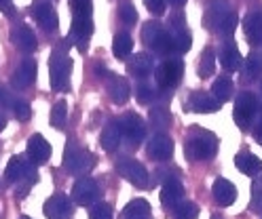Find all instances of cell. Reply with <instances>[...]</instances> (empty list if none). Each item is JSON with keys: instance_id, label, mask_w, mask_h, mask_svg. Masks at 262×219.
Masks as SVG:
<instances>
[{"instance_id": "6da1fadb", "label": "cell", "mask_w": 262, "mask_h": 219, "mask_svg": "<svg viewBox=\"0 0 262 219\" xmlns=\"http://www.w3.org/2000/svg\"><path fill=\"white\" fill-rule=\"evenodd\" d=\"M184 152H186V158L190 162L209 160V158H214L216 152H218V137L214 133H209V131L192 129L190 135H188V139H186Z\"/></svg>"}, {"instance_id": "7a4b0ae2", "label": "cell", "mask_w": 262, "mask_h": 219, "mask_svg": "<svg viewBox=\"0 0 262 219\" xmlns=\"http://www.w3.org/2000/svg\"><path fill=\"white\" fill-rule=\"evenodd\" d=\"M68 44H63V48H55L51 61H49V74H51V87L53 91H68L70 87V74H72V59L66 53Z\"/></svg>"}, {"instance_id": "3957f363", "label": "cell", "mask_w": 262, "mask_h": 219, "mask_svg": "<svg viewBox=\"0 0 262 219\" xmlns=\"http://www.w3.org/2000/svg\"><path fill=\"white\" fill-rule=\"evenodd\" d=\"M63 166L72 175H85L95 166V156L87 148L78 145L74 139H70L63 152Z\"/></svg>"}, {"instance_id": "277c9868", "label": "cell", "mask_w": 262, "mask_h": 219, "mask_svg": "<svg viewBox=\"0 0 262 219\" xmlns=\"http://www.w3.org/2000/svg\"><path fill=\"white\" fill-rule=\"evenodd\" d=\"M117 171L131 183L136 185L138 190H150L155 185V179L152 175L148 173V168H146L142 162H138L136 158H129V156H123L117 160Z\"/></svg>"}, {"instance_id": "5b68a950", "label": "cell", "mask_w": 262, "mask_h": 219, "mask_svg": "<svg viewBox=\"0 0 262 219\" xmlns=\"http://www.w3.org/2000/svg\"><path fill=\"white\" fill-rule=\"evenodd\" d=\"M142 38L144 42L148 44L157 55H171L173 53V38H171V32H167L159 21H148L142 30Z\"/></svg>"}, {"instance_id": "8992f818", "label": "cell", "mask_w": 262, "mask_h": 219, "mask_svg": "<svg viewBox=\"0 0 262 219\" xmlns=\"http://www.w3.org/2000/svg\"><path fill=\"white\" fill-rule=\"evenodd\" d=\"M258 112H260V101H258V97L254 93L243 91V93L237 95L233 118H235V123L239 125V129L248 131L252 127V123H254V118H256Z\"/></svg>"}, {"instance_id": "52a82bcc", "label": "cell", "mask_w": 262, "mask_h": 219, "mask_svg": "<svg viewBox=\"0 0 262 219\" xmlns=\"http://www.w3.org/2000/svg\"><path fill=\"white\" fill-rule=\"evenodd\" d=\"M182 76H184V61L182 59H165L163 63H159L157 72H155L157 84L163 91L178 87V82L182 80Z\"/></svg>"}, {"instance_id": "ba28073f", "label": "cell", "mask_w": 262, "mask_h": 219, "mask_svg": "<svg viewBox=\"0 0 262 219\" xmlns=\"http://www.w3.org/2000/svg\"><path fill=\"white\" fill-rule=\"evenodd\" d=\"M102 196V188L100 183L91 177H78L72 185V200L80 207H89L95 205Z\"/></svg>"}, {"instance_id": "9c48e42d", "label": "cell", "mask_w": 262, "mask_h": 219, "mask_svg": "<svg viewBox=\"0 0 262 219\" xmlns=\"http://www.w3.org/2000/svg\"><path fill=\"white\" fill-rule=\"evenodd\" d=\"M119 127H121L123 137L127 139V143L131 148H138L146 137V123L142 120V116L136 114V112L125 114L119 120Z\"/></svg>"}, {"instance_id": "30bf717a", "label": "cell", "mask_w": 262, "mask_h": 219, "mask_svg": "<svg viewBox=\"0 0 262 219\" xmlns=\"http://www.w3.org/2000/svg\"><path fill=\"white\" fill-rule=\"evenodd\" d=\"M146 154H148L152 160L159 162H167L173 156V141L169 135L165 133H155L148 139V145H146Z\"/></svg>"}, {"instance_id": "8fae6325", "label": "cell", "mask_w": 262, "mask_h": 219, "mask_svg": "<svg viewBox=\"0 0 262 219\" xmlns=\"http://www.w3.org/2000/svg\"><path fill=\"white\" fill-rule=\"evenodd\" d=\"M32 17H34L36 23L45 32H55L59 28V17H57L53 5L47 3V0H36V3L32 5Z\"/></svg>"}, {"instance_id": "7c38bea8", "label": "cell", "mask_w": 262, "mask_h": 219, "mask_svg": "<svg viewBox=\"0 0 262 219\" xmlns=\"http://www.w3.org/2000/svg\"><path fill=\"white\" fill-rule=\"evenodd\" d=\"M104 84H106V91H108V97L112 104H117V106H123L129 101L131 97V87H129V82L119 76V74H106L104 76Z\"/></svg>"}, {"instance_id": "4fadbf2b", "label": "cell", "mask_w": 262, "mask_h": 219, "mask_svg": "<svg viewBox=\"0 0 262 219\" xmlns=\"http://www.w3.org/2000/svg\"><path fill=\"white\" fill-rule=\"evenodd\" d=\"M42 211L47 219H70L74 213V207H72V200L66 194H53L45 202Z\"/></svg>"}, {"instance_id": "5bb4252c", "label": "cell", "mask_w": 262, "mask_h": 219, "mask_svg": "<svg viewBox=\"0 0 262 219\" xmlns=\"http://www.w3.org/2000/svg\"><path fill=\"white\" fill-rule=\"evenodd\" d=\"M26 154H28V160L32 164H45L49 158H51V143H49L42 135H32L28 139V145H26Z\"/></svg>"}, {"instance_id": "9a60e30c", "label": "cell", "mask_w": 262, "mask_h": 219, "mask_svg": "<svg viewBox=\"0 0 262 219\" xmlns=\"http://www.w3.org/2000/svg\"><path fill=\"white\" fill-rule=\"evenodd\" d=\"M36 70L38 67H36L34 59H24L17 67H15V72L11 74V84L19 91L28 89L30 84H34V80H36Z\"/></svg>"}, {"instance_id": "2e32d148", "label": "cell", "mask_w": 262, "mask_h": 219, "mask_svg": "<svg viewBox=\"0 0 262 219\" xmlns=\"http://www.w3.org/2000/svg\"><path fill=\"white\" fill-rule=\"evenodd\" d=\"M93 34V19L91 17H83V15H74L72 19V30H70V38L76 40V46L80 51L87 48V42Z\"/></svg>"}, {"instance_id": "e0dca14e", "label": "cell", "mask_w": 262, "mask_h": 219, "mask_svg": "<svg viewBox=\"0 0 262 219\" xmlns=\"http://www.w3.org/2000/svg\"><path fill=\"white\" fill-rule=\"evenodd\" d=\"M11 40H13L15 46L21 51V53H34L36 46H38L36 34L30 26H17L11 34Z\"/></svg>"}, {"instance_id": "ac0fdd59", "label": "cell", "mask_w": 262, "mask_h": 219, "mask_svg": "<svg viewBox=\"0 0 262 219\" xmlns=\"http://www.w3.org/2000/svg\"><path fill=\"white\" fill-rule=\"evenodd\" d=\"M211 194H214V200L220 207H231L237 200V188L224 177H218L214 181V185H211Z\"/></svg>"}, {"instance_id": "d6986e66", "label": "cell", "mask_w": 262, "mask_h": 219, "mask_svg": "<svg viewBox=\"0 0 262 219\" xmlns=\"http://www.w3.org/2000/svg\"><path fill=\"white\" fill-rule=\"evenodd\" d=\"M220 101L214 95H207L203 91H196L188 97V110L190 112H201V114H211L220 110Z\"/></svg>"}, {"instance_id": "ffe728a7", "label": "cell", "mask_w": 262, "mask_h": 219, "mask_svg": "<svg viewBox=\"0 0 262 219\" xmlns=\"http://www.w3.org/2000/svg\"><path fill=\"white\" fill-rule=\"evenodd\" d=\"M184 198V185L180 179H171L167 183H163V188H161V202H163V207H167V209H176L180 202H182Z\"/></svg>"}, {"instance_id": "44dd1931", "label": "cell", "mask_w": 262, "mask_h": 219, "mask_svg": "<svg viewBox=\"0 0 262 219\" xmlns=\"http://www.w3.org/2000/svg\"><path fill=\"white\" fill-rule=\"evenodd\" d=\"M155 70V59L148 53H136L127 61V72L136 78H144Z\"/></svg>"}, {"instance_id": "7402d4cb", "label": "cell", "mask_w": 262, "mask_h": 219, "mask_svg": "<svg viewBox=\"0 0 262 219\" xmlns=\"http://www.w3.org/2000/svg\"><path fill=\"white\" fill-rule=\"evenodd\" d=\"M243 32L250 42H262V9L248 13L243 19Z\"/></svg>"}, {"instance_id": "603a6c76", "label": "cell", "mask_w": 262, "mask_h": 219, "mask_svg": "<svg viewBox=\"0 0 262 219\" xmlns=\"http://www.w3.org/2000/svg\"><path fill=\"white\" fill-rule=\"evenodd\" d=\"M121 139H123V133H121V127H119V120H110L104 131H102V137H100V143L106 152H114L119 145H121Z\"/></svg>"}, {"instance_id": "cb8c5ba5", "label": "cell", "mask_w": 262, "mask_h": 219, "mask_svg": "<svg viewBox=\"0 0 262 219\" xmlns=\"http://www.w3.org/2000/svg\"><path fill=\"white\" fill-rule=\"evenodd\" d=\"M235 166L243 175L256 177L262 171V160L256 154H250V152H241V154H237V158H235Z\"/></svg>"}, {"instance_id": "d4e9b609", "label": "cell", "mask_w": 262, "mask_h": 219, "mask_svg": "<svg viewBox=\"0 0 262 219\" xmlns=\"http://www.w3.org/2000/svg\"><path fill=\"white\" fill-rule=\"evenodd\" d=\"M220 63H222L224 70H228V72H235V70H239V67H241L243 57H241V53H239V48H237L235 42H226L222 46V51H220Z\"/></svg>"}, {"instance_id": "484cf974", "label": "cell", "mask_w": 262, "mask_h": 219, "mask_svg": "<svg viewBox=\"0 0 262 219\" xmlns=\"http://www.w3.org/2000/svg\"><path fill=\"white\" fill-rule=\"evenodd\" d=\"M150 211H152L150 205L144 198H136V200L127 202V207L123 211V217L125 219H150L152 217Z\"/></svg>"}, {"instance_id": "4316f807", "label": "cell", "mask_w": 262, "mask_h": 219, "mask_svg": "<svg viewBox=\"0 0 262 219\" xmlns=\"http://www.w3.org/2000/svg\"><path fill=\"white\" fill-rule=\"evenodd\" d=\"M233 93H235V84L233 80L228 76H218L214 80V84H211V95H214L220 104H224V101L233 99Z\"/></svg>"}, {"instance_id": "83f0119b", "label": "cell", "mask_w": 262, "mask_h": 219, "mask_svg": "<svg viewBox=\"0 0 262 219\" xmlns=\"http://www.w3.org/2000/svg\"><path fill=\"white\" fill-rule=\"evenodd\" d=\"M131 51H134V38H131V34L119 32L117 36H114V42H112V53L119 59H125L131 55Z\"/></svg>"}, {"instance_id": "f1b7e54d", "label": "cell", "mask_w": 262, "mask_h": 219, "mask_svg": "<svg viewBox=\"0 0 262 219\" xmlns=\"http://www.w3.org/2000/svg\"><path fill=\"white\" fill-rule=\"evenodd\" d=\"M231 11H233V9L228 7L226 0H211V5H209V23H211V28H218L220 21H222Z\"/></svg>"}, {"instance_id": "f546056e", "label": "cell", "mask_w": 262, "mask_h": 219, "mask_svg": "<svg viewBox=\"0 0 262 219\" xmlns=\"http://www.w3.org/2000/svg\"><path fill=\"white\" fill-rule=\"evenodd\" d=\"M214 72H216V53L211 46H207V48H203L201 59H199V76L209 78Z\"/></svg>"}, {"instance_id": "4dcf8cb0", "label": "cell", "mask_w": 262, "mask_h": 219, "mask_svg": "<svg viewBox=\"0 0 262 219\" xmlns=\"http://www.w3.org/2000/svg\"><path fill=\"white\" fill-rule=\"evenodd\" d=\"M66 123H68V104L66 101H57L51 110V125L55 129H63Z\"/></svg>"}, {"instance_id": "1f68e13d", "label": "cell", "mask_w": 262, "mask_h": 219, "mask_svg": "<svg viewBox=\"0 0 262 219\" xmlns=\"http://www.w3.org/2000/svg\"><path fill=\"white\" fill-rule=\"evenodd\" d=\"M148 120H150V125L155 129H167L171 125V114L165 108H152Z\"/></svg>"}, {"instance_id": "d6a6232c", "label": "cell", "mask_w": 262, "mask_h": 219, "mask_svg": "<svg viewBox=\"0 0 262 219\" xmlns=\"http://www.w3.org/2000/svg\"><path fill=\"white\" fill-rule=\"evenodd\" d=\"M199 217V207L194 202H180V205L173 209V215L171 219H196Z\"/></svg>"}, {"instance_id": "836d02e7", "label": "cell", "mask_w": 262, "mask_h": 219, "mask_svg": "<svg viewBox=\"0 0 262 219\" xmlns=\"http://www.w3.org/2000/svg\"><path fill=\"white\" fill-rule=\"evenodd\" d=\"M243 72H245V78H248V80H256L262 74V59H260V55L252 53L248 59H245Z\"/></svg>"}, {"instance_id": "e575fe53", "label": "cell", "mask_w": 262, "mask_h": 219, "mask_svg": "<svg viewBox=\"0 0 262 219\" xmlns=\"http://www.w3.org/2000/svg\"><path fill=\"white\" fill-rule=\"evenodd\" d=\"M250 211L256 215H262V177H256L252 183V200H250Z\"/></svg>"}, {"instance_id": "d590c367", "label": "cell", "mask_w": 262, "mask_h": 219, "mask_svg": "<svg viewBox=\"0 0 262 219\" xmlns=\"http://www.w3.org/2000/svg\"><path fill=\"white\" fill-rule=\"evenodd\" d=\"M171 38H173V48L178 53H186L192 44V38L186 30H180V32H171Z\"/></svg>"}, {"instance_id": "8d00e7d4", "label": "cell", "mask_w": 262, "mask_h": 219, "mask_svg": "<svg viewBox=\"0 0 262 219\" xmlns=\"http://www.w3.org/2000/svg\"><path fill=\"white\" fill-rule=\"evenodd\" d=\"M119 19L125 23V26H134L138 21V11L131 3H121L119 5Z\"/></svg>"}, {"instance_id": "74e56055", "label": "cell", "mask_w": 262, "mask_h": 219, "mask_svg": "<svg viewBox=\"0 0 262 219\" xmlns=\"http://www.w3.org/2000/svg\"><path fill=\"white\" fill-rule=\"evenodd\" d=\"M9 108L13 110V114H15V118H17V120H28L30 114H32L30 104H28V101H21V99H11Z\"/></svg>"}, {"instance_id": "f35d334b", "label": "cell", "mask_w": 262, "mask_h": 219, "mask_svg": "<svg viewBox=\"0 0 262 219\" xmlns=\"http://www.w3.org/2000/svg\"><path fill=\"white\" fill-rule=\"evenodd\" d=\"M237 23H239V17H237L235 11H231V13H228L224 19L220 21V26H218L216 30L222 34V36H231V34L235 32V28H237Z\"/></svg>"}, {"instance_id": "ab89813d", "label": "cell", "mask_w": 262, "mask_h": 219, "mask_svg": "<svg viewBox=\"0 0 262 219\" xmlns=\"http://www.w3.org/2000/svg\"><path fill=\"white\" fill-rule=\"evenodd\" d=\"M89 219H112V207L108 202H95L89 211Z\"/></svg>"}, {"instance_id": "60d3db41", "label": "cell", "mask_w": 262, "mask_h": 219, "mask_svg": "<svg viewBox=\"0 0 262 219\" xmlns=\"http://www.w3.org/2000/svg\"><path fill=\"white\" fill-rule=\"evenodd\" d=\"M70 7H72L74 15L91 17V13H93V3L91 0H70Z\"/></svg>"}, {"instance_id": "b9f144b4", "label": "cell", "mask_w": 262, "mask_h": 219, "mask_svg": "<svg viewBox=\"0 0 262 219\" xmlns=\"http://www.w3.org/2000/svg\"><path fill=\"white\" fill-rule=\"evenodd\" d=\"M136 99L140 101L142 106H148L155 101V89L150 87V84H140L138 87V93H136Z\"/></svg>"}, {"instance_id": "7bdbcfd3", "label": "cell", "mask_w": 262, "mask_h": 219, "mask_svg": "<svg viewBox=\"0 0 262 219\" xmlns=\"http://www.w3.org/2000/svg\"><path fill=\"white\" fill-rule=\"evenodd\" d=\"M144 5L148 7L152 15H163L165 13V0H144Z\"/></svg>"}, {"instance_id": "ee69618b", "label": "cell", "mask_w": 262, "mask_h": 219, "mask_svg": "<svg viewBox=\"0 0 262 219\" xmlns=\"http://www.w3.org/2000/svg\"><path fill=\"white\" fill-rule=\"evenodd\" d=\"M157 177H159V181L167 183V181H171V179H178L180 173L176 171V168H159V171H157Z\"/></svg>"}, {"instance_id": "f6af8a7d", "label": "cell", "mask_w": 262, "mask_h": 219, "mask_svg": "<svg viewBox=\"0 0 262 219\" xmlns=\"http://www.w3.org/2000/svg\"><path fill=\"white\" fill-rule=\"evenodd\" d=\"M254 137H256V141L262 145V120L256 125V129H254Z\"/></svg>"}, {"instance_id": "bcb514c9", "label": "cell", "mask_w": 262, "mask_h": 219, "mask_svg": "<svg viewBox=\"0 0 262 219\" xmlns=\"http://www.w3.org/2000/svg\"><path fill=\"white\" fill-rule=\"evenodd\" d=\"M7 127V118H5V114L3 112H0V131H3Z\"/></svg>"}, {"instance_id": "7dc6e473", "label": "cell", "mask_w": 262, "mask_h": 219, "mask_svg": "<svg viewBox=\"0 0 262 219\" xmlns=\"http://www.w3.org/2000/svg\"><path fill=\"white\" fill-rule=\"evenodd\" d=\"M167 3H171L173 7H180V5H184V3H186V0H167Z\"/></svg>"}, {"instance_id": "c3c4849f", "label": "cell", "mask_w": 262, "mask_h": 219, "mask_svg": "<svg viewBox=\"0 0 262 219\" xmlns=\"http://www.w3.org/2000/svg\"><path fill=\"white\" fill-rule=\"evenodd\" d=\"M211 219H222V217H218V215H214V217H211Z\"/></svg>"}, {"instance_id": "681fc988", "label": "cell", "mask_w": 262, "mask_h": 219, "mask_svg": "<svg viewBox=\"0 0 262 219\" xmlns=\"http://www.w3.org/2000/svg\"><path fill=\"white\" fill-rule=\"evenodd\" d=\"M5 3H7V0H0V5H5Z\"/></svg>"}, {"instance_id": "f907efd6", "label": "cell", "mask_w": 262, "mask_h": 219, "mask_svg": "<svg viewBox=\"0 0 262 219\" xmlns=\"http://www.w3.org/2000/svg\"><path fill=\"white\" fill-rule=\"evenodd\" d=\"M21 219H30V217H21Z\"/></svg>"}, {"instance_id": "816d5d0a", "label": "cell", "mask_w": 262, "mask_h": 219, "mask_svg": "<svg viewBox=\"0 0 262 219\" xmlns=\"http://www.w3.org/2000/svg\"><path fill=\"white\" fill-rule=\"evenodd\" d=\"M260 59H262V53H260Z\"/></svg>"}, {"instance_id": "f5cc1de1", "label": "cell", "mask_w": 262, "mask_h": 219, "mask_svg": "<svg viewBox=\"0 0 262 219\" xmlns=\"http://www.w3.org/2000/svg\"><path fill=\"white\" fill-rule=\"evenodd\" d=\"M0 190H3V185H0Z\"/></svg>"}]
</instances>
